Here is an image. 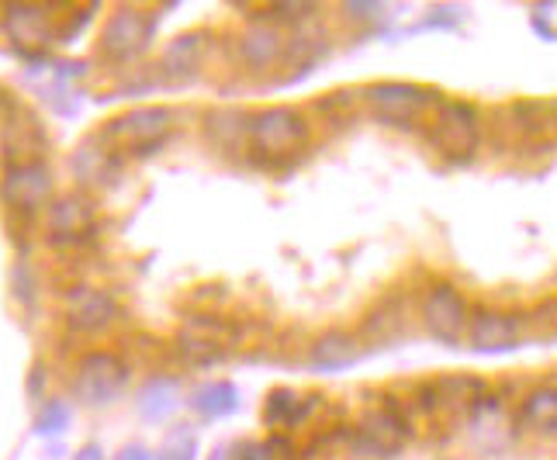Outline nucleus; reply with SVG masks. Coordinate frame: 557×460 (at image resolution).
<instances>
[{"label": "nucleus", "mask_w": 557, "mask_h": 460, "mask_svg": "<svg viewBox=\"0 0 557 460\" xmlns=\"http://www.w3.org/2000/svg\"><path fill=\"white\" fill-rule=\"evenodd\" d=\"M246 146L253 149L257 163L274 167V163H288L298 149L308 146V122L295 108H267L260 115H250V135Z\"/></svg>", "instance_id": "f257e3e1"}, {"label": "nucleus", "mask_w": 557, "mask_h": 460, "mask_svg": "<svg viewBox=\"0 0 557 460\" xmlns=\"http://www.w3.org/2000/svg\"><path fill=\"white\" fill-rule=\"evenodd\" d=\"M177 128V111L173 108H139L129 115H118L97 132L101 146H108L115 156L122 153H153L170 139Z\"/></svg>", "instance_id": "f03ea898"}, {"label": "nucleus", "mask_w": 557, "mask_h": 460, "mask_svg": "<svg viewBox=\"0 0 557 460\" xmlns=\"http://www.w3.org/2000/svg\"><path fill=\"white\" fill-rule=\"evenodd\" d=\"M478 111L464 101H440L429 125V142L440 149L447 160H468L478 149Z\"/></svg>", "instance_id": "7ed1b4c3"}, {"label": "nucleus", "mask_w": 557, "mask_h": 460, "mask_svg": "<svg viewBox=\"0 0 557 460\" xmlns=\"http://www.w3.org/2000/svg\"><path fill=\"white\" fill-rule=\"evenodd\" d=\"M419 315H423V326L426 333L440 343H461L464 333H468V322H471V308L464 301V294L450 284H436L429 288V294L419 305Z\"/></svg>", "instance_id": "20e7f679"}, {"label": "nucleus", "mask_w": 557, "mask_h": 460, "mask_svg": "<svg viewBox=\"0 0 557 460\" xmlns=\"http://www.w3.org/2000/svg\"><path fill=\"white\" fill-rule=\"evenodd\" d=\"M443 97L429 87L416 84H378L367 87V104L371 111L381 118V122H409V118H419L429 108H440Z\"/></svg>", "instance_id": "39448f33"}, {"label": "nucleus", "mask_w": 557, "mask_h": 460, "mask_svg": "<svg viewBox=\"0 0 557 460\" xmlns=\"http://www.w3.org/2000/svg\"><path fill=\"white\" fill-rule=\"evenodd\" d=\"M284 59H288V35L270 21H257L236 39V63L250 73H267Z\"/></svg>", "instance_id": "423d86ee"}, {"label": "nucleus", "mask_w": 557, "mask_h": 460, "mask_svg": "<svg viewBox=\"0 0 557 460\" xmlns=\"http://www.w3.org/2000/svg\"><path fill=\"white\" fill-rule=\"evenodd\" d=\"M464 339H468L478 353L513 350V346L523 343V319L509 312H474Z\"/></svg>", "instance_id": "0eeeda50"}, {"label": "nucleus", "mask_w": 557, "mask_h": 460, "mask_svg": "<svg viewBox=\"0 0 557 460\" xmlns=\"http://www.w3.org/2000/svg\"><path fill=\"white\" fill-rule=\"evenodd\" d=\"M125 381H129V371L122 367V360H115L111 353H94L80 364L77 395L84 402H111L125 388Z\"/></svg>", "instance_id": "6e6552de"}, {"label": "nucleus", "mask_w": 557, "mask_h": 460, "mask_svg": "<svg viewBox=\"0 0 557 460\" xmlns=\"http://www.w3.org/2000/svg\"><path fill=\"white\" fill-rule=\"evenodd\" d=\"M149 32H153V18L142 11H115L101 35V49L111 59H132L135 52L146 49Z\"/></svg>", "instance_id": "1a4fd4ad"}, {"label": "nucleus", "mask_w": 557, "mask_h": 460, "mask_svg": "<svg viewBox=\"0 0 557 460\" xmlns=\"http://www.w3.org/2000/svg\"><path fill=\"white\" fill-rule=\"evenodd\" d=\"M481 398H485V384H481L478 377L447 374V377L429 381L423 388V395H419V402H423L429 412H440V409L464 412V409H474V402H481Z\"/></svg>", "instance_id": "9d476101"}, {"label": "nucleus", "mask_w": 557, "mask_h": 460, "mask_svg": "<svg viewBox=\"0 0 557 460\" xmlns=\"http://www.w3.org/2000/svg\"><path fill=\"white\" fill-rule=\"evenodd\" d=\"M0 194H4V201L14 208H39L52 194V177H49V170L35 160L18 163V167L7 170L4 184H0Z\"/></svg>", "instance_id": "9b49d317"}, {"label": "nucleus", "mask_w": 557, "mask_h": 460, "mask_svg": "<svg viewBox=\"0 0 557 460\" xmlns=\"http://www.w3.org/2000/svg\"><path fill=\"white\" fill-rule=\"evenodd\" d=\"M208 59V35L205 32H187L177 35L160 56V73L173 84H184V80L198 77L201 66Z\"/></svg>", "instance_id": "f8f14e48"}, {"label": "nucleus", "mask_w": 557, "mask_h": 460, "mask_svg": "<svg viewBox=\"0 0 557 460\" xmlns=\"http://www.w3.org/2000/svg\"><path fill=\"white\" fill-rule=\"evenodd\" d=\"M319 409V398L315 395H301V391H288V388H277L267 395L263 402V422L277 433L284 429H295L301 422H308V416Z\"/></svg>", "instance_id": "ddd939ff"}, {"label": "nucleus", "mask_w": 557, "mask_h": 460, "mask_svg": "<svg viewBox=\"0 0 557 460\" xmlns=\"http://www.w3.org/2000/svg\"><path fill=\"white\" fill-rule=\"evenodd\" d=\"M360 357H364V346L350 333H326L315 339L312 346V364L322 367V371H343V367H350Z\"/></svg>", "instance_id": "4468645a"}, {"label": "nucleus", "mask_w": 557, "mask_h": 460, "mask_svg": "<svg viewBox=\"0 0 557 460\" xmlns=\"http://www.w3.org/2000/svg\"><path fill=\"white\" fill-rule=\"evenodd\" d=\"M115 315H118L115 301L104 291H77V298L70 305V322L77 329H90V333L104 329Z\"/></svg>", "instance_id": "2eb2a0df"}, {"label": "nucleus", "mask_w": 557, "mask_h": 460, "mask_svg": "<svg viewBox=\"0 0 557 460\" xmlns=\"http://www.w3.org/2000/svg\"><path fill=\"white\" fill-rule=\"evenodd\" d=\"M205 135L208 142L218 149L229 146H246V135H250V115L243 111H212L205 118Z\"/></svg>", "instance_id": "dca6fc26"}, {"label": "nucleus", "mask_w": 557, "mask_h": 460, "mask_svg": "<svg viewBox=\"0 0 557 460\" xmlns=\"http://www.w3.org/2000/svg\"><path fill=\"white\" fill-rule=\"evenodd\" d=\"M519 422L540 433H554L557 429V388H537L523 398L519 405Z\"/></svg>", "instance_id": "f3484780"}, {"label": "nucleus", "mask_w": 557, "mask_h": 460, "mask_svg": "<svg viewBox=\"0 0 557 460\" xmlns=\"http://www.w3.org/2000/svg\"><path fill=\"white\" fill-rule=\"evenodd\" d=\"M236 405H239V395L229 381H215V384H208V388H201L198 395H194V409H198L201 416H212V419L236 412Z\"/></svg>", "instance_id": "a211bd4d"}, {"label": "nucleus", "mask_w": 557, "mask_h": 460, "mask_svg": "<svg viewBox=\"0 0 557 460\" xmlns=\"http://www.w3.org/2000/svg\"><path fill=\"white\" fill-rule=\"evenodd\" d=\"M87 225H90V208L80 198H63L49 208V229L52 232H66V236H73V232H84Z\"/></svg>", "instance_id": "6ab92c4d"}, {"label": "nucleus", "mask_w": 557, "mask_h": 460, "mask_svg": "<svg viewBox=\"0 0 557 460\" xmlns=\"http://www.w3.org/2000/svg\"><path fill=\"white\" fill-rule=\"evenodd\" d=\"M177 346H180V357H184L187 364H194V367L218 364V360L225 357V346L222 343H215V339H205V336H198V333L180 336Z\"/></svg>", "instance_id": "aec40b11"}, {"label": "nucleus", "mask_w": 557, "mask_h": 460, "mask_svg": "<svg viewBox=\"0 0 557 460\" xmlns=\"http://www.w3.org/2000/svg\"><path fill=\"white\" fill-rule=\"evenodd\" d=\"M173 384L170 381H160V384H149L146 388V395H142V409L146 412H156V416H160L163 409H170L173 405Z\"/></svg>", "instance_id": "412c9836"}, {"label": "nucleus", "mask_w": 557, "mask_h": 460, "mask_svg": "<svg viewBox=\"0 0 557 460\" xmlns=\"http://www.w3.org/2000/svg\"><path fill=\"white\" fill-rule=\"evenodd\" d=\"M66 426V409L59 402H52L49 405V412H42V422H39V429L42 433H59V429Z\"/></svg>", "instance_id": "4be33fe9"}, {"label": "nucleus", "mask_w": 557, "mask_h": 460, "mask_svg": "<svg viewBox=\"0 0 557 460\" xmlns=\"http://www.w3.org/2000/svg\"><path fill=\"white\" fill-rule=\"evenodd\" d=\"M229 460H270L267 443H243L229 454Z\"/></svg>", "instance_id": "5701e85b"}, {"label": "nucleus", "mask_w": 557, "mask_h": 460, "mask_svg": "<svg viewBox=\"0 0 557 460\" xmlns=\"http://www.w3.org/2000/svg\"><path fill=\"white\" fill-rule=\"evenodd\" d=\"M346 14H353V18H378L381 4H346Z\"/></svg>", "instance_id": "b1692460"}, {"label": "nucleus", "mask_w": 557, "mask_h": 460, "mask_svg": "<svg viewBox=\"0 0 557 460\" xmlns=\"http://www.w3.org/2000/svg\"><path fill=\"white\" fill-rule=\"evenodd\" d=\"M118 460H153V457H149V454H146V450L132 447V450H125V454H122V457H118Z\"/></svg>", "instance_id": "393cba45"}, {"label": "nucleus", "mask_w": 557, "mask_h": 460, "mask_svg": "<svg viewBox=\"0 0 557 460\" xmlns=\"http://www.w3.org/2000/svg\"><path fill=\"white\" fill-rule=\"evenodd\" d=\"M77 460H101V450H97V447H87Z\"/></svg>", "instance_id": "a878e982"}]
</instances>
